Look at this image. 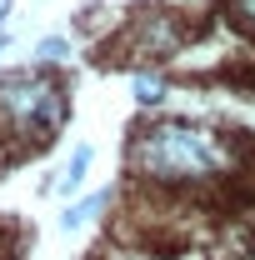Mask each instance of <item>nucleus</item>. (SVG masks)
Returning <instances> with one entry per match:
<instances>
[{
	"instance_id": "1",
	"label": "nucleus",
	"mask_w": 255,
	"mask_h": 260,
	"mask_svg": "<svg viewBox=\"0 0 255 260\" xmlns=\"http://www.w3.org/2000/svg\"><path fill=\"white\" fill-rule=\"evenodd\" d=\"M125 170L150 190H200L230 170V140L190 115H145L125 140Z\"/></svg>"
},
{
	"instance_id": "2",
	"label": "nucleus",
	"mask_w": 255,
	"mask_h": 260,
	"mask_svg": "<svg viewBox=\"0 0 255 260\" xmlns=\"http://www.w3.org/2000/svg\"><path fill=\"white\" fill-rule=\"evenodd\" d=\"M75 115V95L60 70L10 65L0 70V140H15V155L45 150Z\"/></svg>"
},
{
	"instance_id": "3",
	"label": "nucleus",
	"mask_w": 255,
	"mask_h": 260,
	"mask_svg": "<svg viewBox=\"0 0 255 260\" xmlns=\"http://www.w3.org/2000/svg\"><path fill=\"white\" fill-rule=\"evenodd\" d=\"M195 40V10L180 0H140L115 40H105V65H165ZM130 65V70H135Z\"/></svg>"
},
{
	"instance_id": "4",
	"label": "nucleus",
	"mask_w": 255,
	"mask_h": 260,
	"mask_svg": "<svg viewBox=\"0 0 255 260\" xmlns=\"http://www.w3.org/2000/svg\"><path fill=\"white\" fill-rule=\"evenodd\" d=\"M90 170H95V145H90V140H75V145H70V155H65V165L45 180V190L60 195V200H75V195H85Z\"/></svg>"
},
{
	"instance_id": "5",
	"label": "nucleus",
	"mask_w": 255,
	"mask_h": 260,
	"mask_svg": "<svg viewBox=\"0 0 255 260\" xmlns=\"http://www.w3.org/2000/svg\"><path fill=\"white\" fill-rule=\"evenodd\" d=\"M110 205H115V190H85V195H75V200H65V205H60L55 230H60V235H80V230L100 225Z\"/></svg>"
},
{
	"instance_id": "6",
	"label": "nucleus",
	"mask_w": 255,
	"mask_h": 260,
	"mask_svg": "<svg viewBox=\"0 0 255 260\" xmlns=\"http://www.w3.org/2000/svg\"><path fill=\"white\" fill-rule=\"evenodd\" d=\"M125 85H130V100H135L140 110H160V105L170 100V75H165V65H135V70H125Z\"/></svg>"
},
{
	"instance_id": "7",
	"label": "nucleus",
	"mask_w": 255,
	"mask_h": 260,
	"mask_svg": "<svg viewBox=\"0 0 255 260\" xmlns=\"http://www.w3.org/2000/svg\"><path fill=\"white\" fill-rule=\"evenodd\" d=\"M70 55H75V40H70L65 30H45V35L30 45V65H45V70L70 65Z\"/></svg>"
},
{
	"instance_id": "8",
	"label": "nucleus",
	"mask_w": 255,
	"mask_h": 260,
	"mask_svg": "<svg viewBox=\"0 0 255 260\" xmlns=\"http://www.w3.org/2000/svg\"><path fill=\"white\" fill-rule=\"evenodd\" d=\"M220 15L230 30H240L245 40H255V0H220Z\"/></svg>"
},
{
	"instance_id": "9",
	"label": "nucleus",
	"mask_w": 255,
	"mask_h": 260,
	"mask_svg": "<svg viewBox=\"0 0 255 260\" xmlns=\"http://www.w3.org/2000/svg\"><path fill=\"white\" fill-rule=\"evenodd\" d=\"M10 45H15V30H10V25H0V55H5Z\"/></svg>"
},
{
	"instance_id": "10",
	"label": "nucleus",
	"mask_w": 255,
	"mask_h": 260,
	"mask_svg": "<svg viewBox=\"0 0 255 260\" xmlns=\"http://www.w3.org/2000/svg\"><path fill=\"white\" fill-rule=\"evenodd\" d=\"M10 15H15V0H0V25H10Z\"/></svg>"
},
{
	"instance_id": "11",
	"label": "nucleus",
	"mask_w": 255,
	"mask_h": 260,
	"mask_svg": "<svg viewBox=\"0 0 255 260\" xmlns=\"http://www.w3.org/2000/svg\"><path fill=\"white\" fill-rule=\"evenodd\" d=\"M0 260H5V255H0Z\"/></svg>"
}]
</instances>
